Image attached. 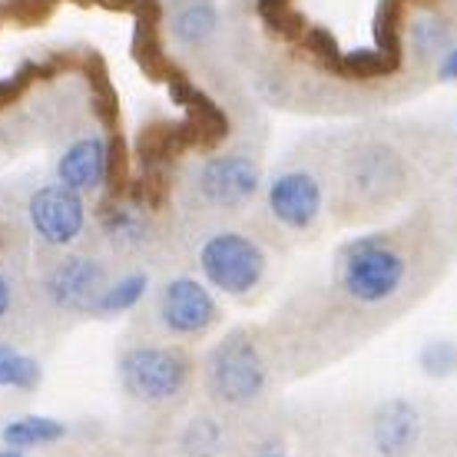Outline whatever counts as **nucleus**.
I'll return each mask as SVG.
<instances>
[{"label": "nucleus", "mask_w": 457, "mask_h": 457, "mask_svg": "<svg viewBox=\"0 0 457 457\" xmlns=\"http://www.w3.org/2000/svg\"><path fill=\"white\" fill-rule=\"evenodd\" d=\"M156 315L162 328L176 338H203L222 319L216 292L195 275H176L162 282L156 295Z\"/></svg>", "instance_id": "6e6552de"}, {"label": "nucleus", "mask_w": 457, "mask_h": 457, "mask_svg": "<svg viewBox=\"0 0 457 457\" xmlns=\"http://www.w3.org/2000/svg\"><path fill=\"white\" fill-rule=\"evenodd\" d=\"M100 226L104 236L113 242L116 249H146L156 239V226H153V209L139 199H113L110 206L100 212Z\"/></svg>", "instance_id": "4468645a"}, {"label": "nucleus", "mask_w": 457, "mask_h": 457, "mask_svg": "<svg viewBox=\"0 0 457 457\" xmlns=\"http://www.w3.org/2000/svg\"><path fill=\"white\" fill-rule=\"evenodd\" d=\"M40 385V365L27 354H17L11 348H0V388H23L30 391Z\"/></svg>", "instance_id": "a211bd4d"}, {"label": "nucleus", "mask_w": 457, "mask_h": 457, "mask_svg": "<svg viewBox=\"0 0 457 457\" xmlns=\"http://www.w3.org/2000/svg\"><path fill=\"white\" fill-rule=\"evenodd\" d=\"M418 365L424 375L431 378H451L457 375V342L454 338H431L418 352Z\"/></svg>", "instance_id": "6ab92c4d"}, {"label": "nucleus", "mask_w": 457, "mask_h": 457, "mask_svg": "<svg viewBox=\"0 0 457 457\" xmlns=\"http://www.w3.org/2000/svg\"><path fill=\"white\" fill-rule=\"evenodd\" d=\"M166 30L183 50H206L222 30V13L216 0H170Z\"/></svg>", "instance_id": "ddd939ff"}, {"label": "nucleus", "mask_w": 457, "mask_h": 457, "mask_svg": "<svg viewBox=\"0 0 457 457\" xmlns=\"http://www.w3.org/2000/svg\"><path fill=\"white\" fill-rule=\"evenodd\" d=\"M404 30V46H408V57L418 63V67H428L435 63L447 46H454V21L447 17L445 11L437 7H424L411 17V21L401 27Z\"/></svg>", "instance_id": "2eb2a0df"}, {"label": "nucleus", "mask_w": 457, "mask_h": 457, "mask_svg": "<svg viewBox=\"0 0 457 457\" xmlns=\"http://www.w3.org/2000/svg\"><path fill=\"white\" fill-rule=\"evenodd\" d=\"M265 457H282V454H265Z\"/></svg>", "instance_id": "393cba45"}, {"label": "nucleus", "mask_w": 457, "mask_h": 457, "mask_svg": "<svg viewBox=\"0 0 457 457\" xmlns=\"http://www.w3.org/2000/svg\"><path fill=\"white\" fill-rule=\"evenodd\" d=\"M27 216H30L34 236L44 245L67 249L87 228V203H83L80 193L67 189L63 183H46L30 195Z\"/></svg>", "instance_id": "1a4fd4ad"}, {"label": "nucleus", "mask_w": 457, "mask_h": 457, "mask_svg": "<svg viewBox=\"0 0 457 457\" xmlns=\"http://www.w3.org/2000/svg\"><path fill=\"white\" fill-rule=\"evenodd\" d=\"M408 189V166L385 139H358L332 162V203L345 216H375L398 206Z\"/></svg>", "instance_id": "f03ea898"}, {"label": "nucleus", "mask_w": 457, "mask_h": 457, "mask_svg": "<svg viewBox=\"0 0 457 457\" xmlns=\"http://www.w3.org/2000/svg\"><path fill=\"white\" fill-rule=\"evenodd\" d=\"M454 4H457V0H454Z\"/></svg>", "instance_id": "a878e982"}, {"label": "nucleus", "mask_w": 457, "mask_h": 457, "mask_svg": "<svg viewBox=\"0 0 457 457\" xmlns=\"http://www.w3.org/2000/svg\"><path fill=\"white\" fill-rule=\"evenodd\" d=\"M195 269L212 292L242 298L265 282L269 249L249 228L206 219V228L195 239Z\"/></svg>", "instance_id": "20e7f679"}, {"label": "nucleus", "mask_w": 457, "mask_h": 457, "mask_svg": "<svg viewBox=\"0 0 457 457\" xmlns=\"http://www.w3.org/2000/svg\"><path fill=\"white\" fill-rule=\"evenodd\" d=\"M209 395L228 408L255 404L269 388V365L249 332H228L206 358Z\"/></svg>", "instance_id": "423d86ee"}, {"label": "nucleus", "mask_w": 457, "mask_h": 457, "mask_svg": "<svg viewBox=\"0 0 457 457\" xmlns=\"http://www.w3.org/2000/svg\"><path fill=\"white\" fill-rule=\"evenodd\" d=\"M67 435V428L63 421H54V418H21V421H13L4 428V441L7 447H44V445H54L60 437Z\"/></svg>", "instance_id": "f3484780"}, {"label": "nucleus", "mask_w": 457, "mask_h": 457, "mask_svg": "<svg viewBox=\"0 0 457 457\" xmlns=\"http://www.w3.org/2000/svg\"><path fill=\"white\" fill-rule=\"evenodd\" d=\"M110 286L106 265L93 255H67L46 272V298L63 312H93Z\"/></svg>", "instance_id": "9d476101"}, {"label": "nucleus", "mask_w": 457, "mask_h": 457, "mask_svg": "<svg viewBox=\"0 0 457 457\" xmlns=\"http://www.w3.org/2000/svg\"><path fill=\"white\" fill-rule=\"evenodd\" d=\"M424 418L408 398H388L375 408L371 418V445L381 457H408L418 451Z\"/></svg>", "instance_id": "9b49d317"}, {"label": "nucleus", "mask_w": 457, "mask_h": 457, "mask_svg": "<svg viewBox=\"0 0 457 457\" xmlns=\"http://www.w3.org/2000/svg\"><path fill=\"white\" fill-rule=\"evenodd\" d=\"M418 252L404 228L348 239L335 255V288L358 309H381L411 286Z\"/></svg>", "instance_id": "f257e3e1"}, {"label": "nucleus", "mask_w": 457, "mask_h": 457, "mask_svg": "<svg viewBox=\"0 0 457 457\" xmlns=\"http://www.w3.org/2000/svg\"><path fill=\"white\" fill-rule=\"evenodd\" d=\"M183 445L189 451V457H219L222 454V428L212 418H195L186 428Z\"/></svg>", "instance_id": "aec40b11"}, {"label": "nucleus", "mask_w": 457, "mask_h": 457, "mask_svg": "<svg viewBox=\"0 0 457 457\" xmlns=\"http://www.w3.org/2000/svg\"><path fill=\"white\" fill-rule=\"evenodd\" d=\"M149 288V275L146 272H126L120 278H113L110 286L104 288V295L96 302L93 315H120V312L137 309L143 295Z\"/></svg>", "instance_id": "dca6fc26"}, {"label": "nucleus", "mask_w": 457, "mask_h": 457, "mask_svg": "<svg viewBox=\"0 0 457 457\" xmlns=\"http://www.w3.org/2000/svg\"><path fill=\"white\" fill-rule=\"evenodd\" d=\"M435 77L441 83H457V44L447 46L445 54L435 60Z\"/></svg>", "instance_id": "412c9836"}, {"label": "nucleus", "mask_w": 457, "mask_h": 457, "mask_svg": "<svg viewBox=\"0 0 457 457\" xmlns=\"http://www.w3.org/2000/svg\"><path fill=\"white\" fill-rule=\"evenodd\" d=\"M193 375V358L176 345H133L120 358V381L133 398L166 404L179 398Z\"/></svg>", "instance_id": "0eeeda50"}, {"label": "nucleus", "mask_w": 457, "mask_h": 457, "mask_svg": "<svg viewBox=\"0 0 457 457\" xmlns=\"http://www.w3.org/2000/svg\"><path fill=\"white\" fill-rule=\"evenodd\" d=\"M335 160H288L262 186V228L278 239H305L332 206Z\"/></svg>", "instance_id": "7ed1b4c3"}, {"label": "nucleus", "mask_w": 457, "mask_h": 457, "mask_svg": "<svg viewBox=\"0 0 457 457\" xmlns=\"http://www.w3.org/2000/svg\"><path fill=\"white\" fill-rule=\"evenodd\" d=\"M30 70H34V67H23L21 73H17V77H11V80H0V106L11 104L13 96L21 93V87L27 83V73H30Z\"/></svg>", "instance_id": "4be33fe9"}, {"label": "nucleus", "mask_w": 457, "mask_h": 457, "mask_svg": "<svg viewBox=\"0 0 457 457\" xmlns=\"http://www.w3.org/2000/svg\"><path fill=\"white\" fill-rule=\"evenodd\" d=\"M11 302H13V288H11V278L0 272V321L7 319V312H11Z\"/></svg>", "instance_id": "5701e85b"}, {"label": "nucleus", "mask_w": 457, "mask_h": 457, "mask_svg": "<svg viewBox=\"0 0 457 457\" xmlns=\"http://www.w3.org/2000/svg\"><path fill=\"white\" fill-rule=\"evenodd\" d=\"M186 186L203 219L239 216L262 195V160L255 149H219L195 162Z\"/></svg>", "instance_id": "39448f33"}, {"label": "nucleus", "mask_w": 457, "mask_h": 457, "mask_svg": "<svg viewBox=\"0 0 457 457\" xmlns=\"http://www.w3.org/2000/svg\"><path fill=\"white\" fill-rule=\"evenodd\" d=\"M0 457H23L17 447H7V451H0Z\"/></svg>", "instance_id": "b1692460"}, {"label": "nucleus", "mask_w": 457, "mask_h": 457, "mask_svg": "<svg viewBox=\"0 0 457 457\" xmlns=\"http://www.w3.org/2000/svg\"><path fill=\"white\" fill-rule=\"evenodd\" d=\"M110 179V143L104 137H80L73 139L57 160V183H63L73 193H96Z\"/></svg>", "instance_id": "f8f14e48"}]
</instances>
